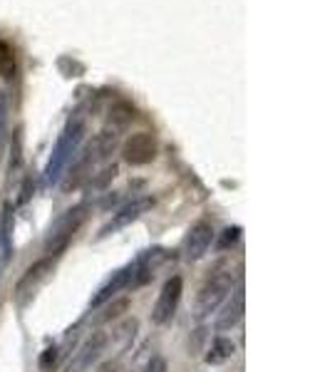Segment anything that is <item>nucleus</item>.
<instances>
[{"label":"nucleus","mask_w":330,"mask_h":372,"mask_svg":"<svg viewBox=\"0 0 330 372\" xmlns=\"http://www.w3.org/2000/svg\"><path fill=\"white\" fill-rule=\"evenodd\" d=\"M13 254V209L10 204L0 211V268L6 266Z\"/></svg>","instance_id":"9b49d317"},{"label":"nucleus","mask_w":330,"mask_h":372,"mask_svg":"<svg viewBox=\"0 0 330 372\" xmlns=\"http://www.w3.org/2000/svg\"><path fill=\"white\" fill-rule=\"evenodd\" d=\"M85 218H87V206L80 204L68 209L52 221V226L48 229V236H45V254H48V258H55V256L63 254L68 243L72 241V236L85 223Z\"/></svg>","instance_id":"f03ea898"},{"label":"nucleus","mask_w":330,"mask_h":372,"mask_svg":"<svg viewBox=\"0 0 330 372\" xmlns=\"http://www.w3.org/2000/svg\"><path fill=\"white\" fill-rule=\"evenodd\" d=\"M30 194H32V179H30V176H28V179H25V184H23V192H20L18 204H25L28 198H30Z\"/></svg>","instance_id":"412c9836"},{"label":"nucleus","mask_w":330,"mask_h":372,"mask_svg":"<svg viewBox=\"0 0 330 372\" xmlns=\"http://www.w3.org/2000/svg\"><path fill=\"white\" fill-rule=\"evenodd\" d=\"M97 372H122V370H119L117 365H112V362H107V365H102Z\"/></svg>","instance_id":"4be33fe9"},{"label":"nucleus","mask_w":330,"mask_h":372,"mask_svg":"<svg viewBox=\"0 0 330 372\" xmlns=\"http://www.w3.org/2000/svg\"><path fill=\"white\" fill-rule=\"evenodd\" d=\"M241 316H243V291L238 288V291L234 293V298H231V303L224 308V313L218 316L216 328L218 330H231L234 325H238Z\"/></svg>","instance_id":"f8f14e48"},{"label":"nucleus","mask_w":330,"mask_h":372,"mask_svg":"<svg viewBox=\"0 0 330 372\" xmlns=\"http://www.w3.org/2000/svg\"><path fill=\"white\" fill-rule=\"evenodd\" d=\"M15 70H18V65H15L13 48H10L6 40H0V77H3V80H13Z\"/></svg>","instance_id":"4468645a"},{"label":"nucleus","mask_w":330,"mask_h":372,"mask_svg":"<svg viewBox=\"0 0 330 372\" xmlns=\"http://www.w3.org/2000/svg\"><path fill=\"white\" fill-rule=\"evenodd\" d=\"M238 238H241V229H238V226H229V229L221 231V234H218V238H214V241H216L218 251H226V248L236 246Z\"/></svg>","instance_id":"2eb2a0df"},{"label":"nucleus","mask_w":330,"mask_h":372,"mask_svg":"<svg viewBox=\"0 0 330 372\" xmlns=\"http://www.w3.org/2000/svg\"><path fill=\"white\" fill-rule=\"evenodd\" d=\"M130 288H134V260H132V263H127V266H122L119 271H114L112 276H110V280L100 285V291L94 293L92 300H90V308H92V310L102 308L105 303L114 300L119 293L130 291Z\"/></svg>","instance_id":"39448f33"},{"label":"nucleus","mask_w":330,"mask_h":372,"mask_svg":"<svg viewBox=\"0 0 330 372\" xmlns=\"http://www.w3.org/2000/svg\"><path fill=\"white\" fill-rule=\"evenodd\" d=\"M181 293H184V280H181L179 276H172V278L162 285V293L156 298L154 310H152V322L164 325V322L172 320V316H174L176 308H179Z\"/></svg>","instance_id":"0eeeda50"},{"label":"nucleus","mask_w":330,"mask_h":372,"mask_svg":"<svg viewBox=\"0 0 330 372\" xmlns=\"http://www.w3.org/2000/svg\"><path fill=\"white\" fill-rule=\"evenodd\" d=\"M82 139H85V117H82V114H72V117L68 119V124H65V130L57 136L50 159L45 164L43 181L48 189L60 184V179L65 176L68 167L75 161L77 152H80Z\"/></svg>","instance_id":"f257e3e1"},{"label":"nucleus","mask_w":330,"mask_h":372,"mask_svg":"<svg viewBox=\"0 0 330 372\" xmlns=\"http://www.w3.org/2000/svg\"><path fill=\"white\" fill-rule=\"evenodd\" d=\"M50 271H52V258L45 256V258L35 260V263L23 273V278L18 280V285H15V300H18V303H25L28 298L40 288V283L50 276Z\"/></svg>","instance_id":"9d476101"},{"label":"nucleus","mask_w":330,"mask_h":372,"mask_svg":"<svg viewBox=\"0 0 330 372\" xmlns=\"http://www.w3.org/2000/svg\"><path fill=\"white\" fill-rule=\"evenodd\" d=\"M234 353H236L234 340H229L224 335H218V338L212 340V347H209V353H206V362H209V365H224L226 360L234 358Z\"/></svg>","instance_id":"ddd939ff"},{"label":"nucleus","mask_w":330,"mask_h":372,"mask_svg":"<svg viewBox=\"0 0 330 372\" xmlns=\"http://www.w3.org/2000/svg\"><path fill=\"white\" fill-rule=\"evenodd\" d=\"M60 358H63V353H60V347L57 345H52V347H48L43 355H40V370L43 372H55V367H57V362H60Z\"/></svg>","instance_id":"dca6fc26"},{"label":"nucleus","mask_w":330,"mask_h":372,"mask_svg":"<svg viewBox=\"0 0 330 372\" xmlns=\"http://www.w3.org/2000/svg\"><path fill=\"white\" fill-rule=\"evenodd\" d=\"M231 291H234V273L231 271L214 273L212 278L201 285L199 296L194 300V318H196V320H204V318H209L212 313H216L218 305L231 296Z\"/></svg>","instance_id":"7ed1b4c3"},{"label":"nucleus","mask_w":330,"mask_h":372,"mask_svg":"<svg viewBox=\"0 0 330 372\" xmlns=\"http://www.w3.org/2000/svg\"><path fill=\"white\" fill-rule=\"evenodd\" d=\"M152 206H154V198L152 196H137V198H132V201H127V204L122 206V209L114 211L112 218L102 226L100 234H97V238H107V236H112V234H117V231L127 229L130 223H134L137 218H142Z\"/></svg>","instance_id":"20e7f679"},{"label":"nucleus","mask_w":330,"mask_h":372,"mask_svg":"<svg viewBox=\"0 0 330 372\" xmlns=\"http://www.w3.org/2000/svg\"><path fill=\"white\" fill-rule=\"evenodd\" d=\"M8 94L0 90V154L8 144Z\"/></svg>","instance_id":"f3484780"},{"label":"nucleus","mask_w":330,"mask_h":372,"mask_svg":"<svg viewBox=\"0 0 330 372\" xmlns=\"http://www.w3.org/2000/svg\"><path fill=\"white\" fill-rule=\"evenodd\" d=\"M107 350V333H92L70 358L65 372H90Z\"/></svg>","instance_id":"423d86ee"},{"label":"nucleus","mask_w":330,"mask_h":372,"mask_svg":"<svg viewBox=\"0 0 330 372\" xmlns=\"http://www.w3.org/2000/svg\"><path fill=\"white\" fill-rule=\"evenodd\" d=\"M130 308V300H112V305L105 310V316H100V322H110V320H114V318H119L125 310Z\"/></svg>","instance_id":"a211bd4d"},{"label":"nucleus","mask_w":330,"mask_h":372,"mask_svg":"<svg viewBox=\"0 0 330 372\" xmlns=\"http://www.w3.org/2000/svg\"><path fill=\"white\" fill-rule=\"evenodd\" d=\"M142 372H167V360H164V358H152Z\"/></svg>","instance_id":"aec40b11"},{"label":"nucleus","mask_w":330,"mask_h":372,"mask_svg":"<svg viewBox=\"0 0 330 372\" xmlns=\"http://www.w3.org/2000/svg\"><path fill=\"white\" fill-rule=\"evenodd\" d=\"M114 176H117V167H110V169H105L97 179H90V186H92V189H105V186L110 184Z\"/></svg>","instance_id":"6ab92c4d"},{"label":"nucleus","mask_w":330,"mask_h":372,"mask_svg":"<svg viewBox=\"0 0 330 372\" xmlns=\"http://www.w3.org/2000/svg\"><path fill=\"white\" fill-rule=\"evenodd\" d=\"M122 156H125V161L132 164V167H144V164H149V161L156 156L154 136L147 134V132L132 134L125 142V147H122Z\"/></svg>","instance_id":"1a4fd4ad"},{"label":"nucleus","mask_w":330,"mask_h":372,"mask_svg":"<svg viewBox=\"0 0 330 372\" xmlns=\"http://www.w3.org/2000/svg\"><path fill=\"white\" fill-rule=\"evenodd\" d=\"M214 238H216V231L209 221H199L194 223L192 229H189L187 238H184V246H181V254L187 260H201L206 254H209V248H212Z\"/></svg>","instance_id":"6e6552de"}]
</instances>
